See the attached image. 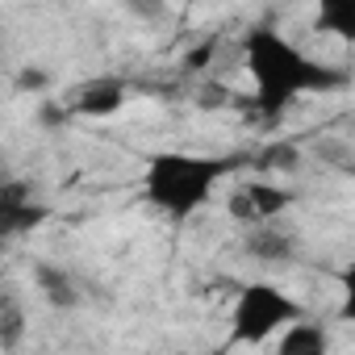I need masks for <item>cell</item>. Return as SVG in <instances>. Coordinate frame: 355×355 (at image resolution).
<instances>
[{
  "mask_svg": "<svg viewBox=\"0 0 355 355\" xmlns=\"http://www.w3.org/2000/svg\"><path fill=\"white\" fill-rule=\"evenodd\" d=\"M243 55H247V71L255 80V113L268 121L288 113V105L305 92H334L347 84L343 67L309 59L297 42H288L272 26L251 30L243 42Z\"/></svg>",
  "mask_w": 355,
  "mask_h": 355,
  "instance_id": "6da1fadb",
  "label": "cell"
},
{
  "mask_svg": "<svg viewBox=\"0 0 355 355\" xmlns=\"http://www.w3.org/2000/svg\"><path fill=\"white\" fill-rule=\"evenodd\" d=\"M243 167V155H197V150H159L146 159L142 197L171 222H189L201 214L218 184Z\"/></svg>",
  "mask_w": 355,
  "mask_h": 355,
  "instance_id": "7a4b0ae2",
  "label": "cell"
},
{
  "mask_svg": "<svg viewBox=\"0 0 355 355\" xmlns=\"http://www.w3.org/2000/svg\"><path fill=\"white\" fill-rule=\"evenodd\" d=\"M297 318H305V305L297 297H288L284 288H276L268 280L243 284L234 313H230V343L234 347H263L276 330H284Z\"/></svg>",
  "mask_w": 355,
  "mask_h": 355,
  "instance_id": "3957f363",
  "label": "cell"
},
{
  "mask_svg": "<svg viewBox=\"0 0 355 355\" xmlns=\"http://www.w3.org/2000/svg\"><path fill=\"white\" fill-rule=\"evenodd\" d=\"M297 205V193L293 189H280V184H243L230 193L226 209L234 222L243 226H255V222H276L284 209Z\"/></svg>",
  "mask_w": 355,
  "mask_h": 355,
  "instance_id": "277c9868",
  "label": "cell"
},
{
  "mask_svg": "<svg viewBox=\"0 0 355 355\" xmlns=\"http://www.w3.org/2000/svg\"><path fill=\"white\" fill-rule=\"evenodd\" d=\"M46 218H51V209L30 197V184H17V180L0 184V239L30 234V230H38Z\"/></svg>",
  "mask_w": 355,
  "mask_h": 355,
  "instance_id": "5b68a950",
  "label": "cell"
},
{
  "mask_svg": "<svg viewBox=\"0 0 355 355\" xmlns=\"http://www.w3.org/2000/svg\"><path fill=\"white\" fill-rule=\"evenodd\" d=\"M125 80H117V76H96V80H84L80 84V92H76V101H71V113L76 117H113V113H121L125 109Z\"/></svg>",
  "mask_w": 355,
  "mask_h": 355,
  "instance_id": "8992f818",
  "label": "cell"
},
{
  "mask_svg": "<svg viewBox=\"0 0 355 355\" xmlns=\"http://www.w3.org/2000/svg\"><path fill=\"white\" fill-rule=\"evenodd\" d=\"M247 255L263 259V263H288V259H297V234H288L272 222H255V226H247Z\"/></svg>",
  "mask_w": 355,
  "mask_h": 355,
  "instance_id": "52a82bcc",
  "label": "cell"
},
{
  "mask_svg": "<svg viewBox=\"0 0 355 355\" xmlns=\"http://www.w3.org/2000/svg\"><path fill=\"white\" fill-rule=\"evenodd\" d=\"M276 351H280V355H326V351H330V338H326V330H322L318 322L297 318V322L284 326Z\"/></svg>",
  "mask_w": 355,
  "mask_h": 355,
  "instance_id": "ba28073f",
  "label": "cell"
},
{
  "mask_svg": "<svg viewBox=\"0 0 355 355\" xmlns=\"http://www.w3.org/2000/svg\"><path fill=\"white\" fill-rule=\"evenodd\" d=\"M34 280H38V288H42V297L55 305V309H76L80 305V284L71 280V272L67 268H55V263H38L34 268Z\"/></svg>",
  "mask_w": 355,
  "mask_h": 355,
  "instance_id": "9c48e42d",
  "label": "cell"
},
{
  "mask_svg": "<svg viewBox=\"0 0 355 355\" xmlns=\"http://www.w3.org/2000/svg\"><path fill=\"white\" fill-rule=\"evenodd\" d=\"M318 30L355 42V0H318Z\"/></svg>",
  "mask_w": 355,
  "mask_h": 355,
  "instance_id": "30bf717a",
  "label": "cell"
},
{
  "mask_svg": "<svg viewBox=\"0 0 355 355\" xmlns=\"http://www.w3.org/2000/svg\"><path fill=\"white\" fill-rule=\"evenodd\" d=\"M21 334H26V313H21V305L13 297H5L0 301V347L13 351L21 343Z\"/></svg>",
  "mask_w": 355,
  "mask_h": 355,
  "instance_id": "8fae6325",
  "label": "cell"
},
{
  "mask_svg": "<svg viewBox=\"0 0 355 355\" xmlns=\"http://www.w3.org/2000/svg\"><path fill=\"white\" fill-rule=\"evenodd\" d=\"M121 9L134 13L138 21H150V26H159V21L171 17V5H167V0H121Z\"/></svg>",
  "mask_w": 355,
  "mask_h": 355,
  "instance_id": "7c38bea8",
  "label": "cell"
},
{
  "mask_svg": "<svg viewBox=\"0 0 355 355\" xmlns=\"http://www.w3.org/2000/svg\"><path fill=\"white\" fill-rule=\"evenodd\" d=\"M13 84H17L21 92H46V88H51V76H46L42 67H21Z\"/></svg>",
  "mask_w": 355,
  "mask_h": 355,
  "instance_id": "4fadbf2b",
  "label": "cell"
},
{
  "mask_svg": "<svg viewBox=\"0 0 355 355\" xmlns=\"http://www.w3.org/2000/svg\"><path fill=\"white\" fill-rule=\"evenodd\" d=\"M272 159H263V163H272V167H297V146H276V150H268Z\"/></svg>",
  "mask_w": 355,
  "mask_h": 355,
  "instance_id": "5bb4252c",
  "label": "cell"
},
{
  "mask_svg": "<svg viewBox=\"0 0 355 355\" xmlns=\"http://www.w3.org/2000/svg\"><path fill=\"white\" fill-rule=\"evenodd\" d=\"M209 59H214V42L197 46V51H193V59H184V67H189V71H201V67H205Z\"/></svg>",
  "mask_w": 355,
  "mask_h": 355,
  "instance_id": "9a60e30c",
  "label": "cell"
}]
</instances>
